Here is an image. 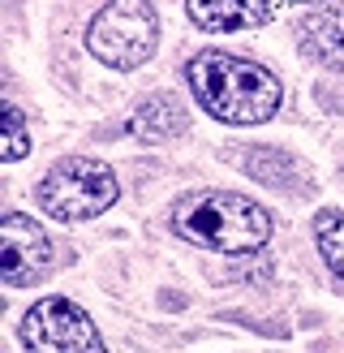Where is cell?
I'll return each instance as SVG.
<instances>
[{
    "label": "cell",
    "mask_w": 344,
    "mask_h": 353,
    "mask_svg": "<svg viewBox=\"0 0 344 353\" xmlns=\"http://www.w3.org/2000/svg\"><path fill=\"white\" fill-rule=\"evenodd\" d=\"M189 91L211 117L228 125H258L280 108V82L263 65L233 52H202L189 61Z\"/></svg>",
    "instance_id": "1"
},
{
    "label": "cell",
    "mask_w": 344,
    "mask_h": 353,
    "mask_svg": "<svg viewBox=\"0 0 344 353\" xmlns=\"http://www.w3.org/2000/svg\"><path fill=\"white\" fill-rule=\"evenodd\" d=\"M172 233L219 254H254L271 241V216L263 203L241 194H194L172 211Z\"/></svg>",
    "instance_id": "2"
},
{
    "label": "cell",
    "mask_w": 344,
    "mask_h": 353,
    "mask_svg": "<svg viewBox=\"0 0 344 353\" xmlns=\"http://www.w3.org/2000/svg\"><path fill=\"white\" fill-rule=\"evenodd\" d=\"M155 39H160V17L151 0H112L95 13L86 30L91 52L112 69H138L142 61H151Z\"/></svg>",
    "instance_id": "3"
},
{
    "label": "cell",
    "mask_w": 344,
    "mask_h": 353,
    "mask_svg": "<svg viewBox=\"0 0 344 353\" xmlns=\"http://www.w3.org/2000/svg\"><path fill=\"white\" fill-rule=\"evenodd\" d=\"M116 203V176L95 160H61L39 181V207L52 220H95Z\"/></svg>",
    "instance_id": "4"
},
{
    "label": "cell",
    "mask_w": 344,
    "mask_h": 353,
    "mask_svg": "<svg viewBox=\"0 0 344 353\" xmlns=\"http://www.w3.org/2000/svg\"><path fill=\"white\" fill-rule=\"evenodd\" d=\"M22 341L30 353H108L86 310L69 297H43L22 319Z\"/></svg>",
    "instance_id": "5"
},
{
    "label": "cell",
    "mask_w": 344,
    "mask_h": 353,
    "mask_svg": "<svg viewBox=\"0 0 344 353\" xmlns=\"http://www.w3.org/2000/svg\"><path fill=\"white\" fill-rule=\"evenodd\" d=\"M52 263V241L39 224L22 211H9L0 220V268H5L9 285H30L34 276H43Z\"/></svg>",
    "instance_id": "6"
},
{
    "label": "cell",
    "mask_w": 344,
    "mask_h": 353,
    "mask_svg": "<svg viewBox=\"0 0 344 353\" xmlns=\"http://www.w3.org/2000/svg\"><path fill=\"white\" fill-rule=\"evenodd\" d=\"M189 17L211 30V34H228V30H250L271 22V0H189Z\"/></svg>",
    "instance_id": "7"
},
{
    "label": "cell",
    "mask_w": 344,
    "mask_h": 353,
    "mask_svg": "<svg viewBox=\"0 0 344 353\" xmlns=\"http://www.w3.org/2000/svg\"><path fill=\"white\" fill-rule=\"evenodd\" d=\"M297 34H301V48L314 61H323L327 69H344V5L301 17Z\"/></svg>",
    "instance_id": "8"
},
{
    "label": "cell",
    "mask_w": 344,
    "mask_h": 353,
    "mask_svg": "<svg viewBox=\"0 0 344 353\" xmlns=\"http://www.w3.org/2000/svg\"><path fill=\"white\" fill-rule=\"evenodd\" d=\"M185 130H189V117H185L177 95H151L129 117V134H138L142 143H164V138L185 134Z\"/></svg>",
    "instance_id": "9"
},
{
    "label": "cell",
    "mask_w": 344,
    "mask_h": 353,
    "mask_svg": "<svg viewBox=\"0 0 344 353\" xmlns=\"http://www.w3.org/2000/svg\"><path fill=\"white\" fill-rule=\"evenodd\" d=\"M314 241H319V254L327 259V268L336 276H344V211H319Z\"/></svg>",
    "instance_id": "10"
},
{
    "label": "cell",
    "mask_w": 344,
    "mask_h": 353,
    "mask_svg": "<svg viewBox=\"0 0 344 353\" xmlns=\"http://www.w3.org/2000/svg\"><path fill=\"white\" fill-rule=\"evenodd\" d=\"M246 168H250V176H258L263 185H288V176H280V172H292V176H297V164H292L284 151H271V147L250 151V155H246Z\"/></svg>",
    "instance_id": "11"
},
{
    "label": "cell",
    "mask_w": 344,
    "mask_h": 353,
    "mask_svg": "<svg viewBox=\"0 0 344 353\" xmlns=\"http://www.w3.org/2000/svg\"><path fill=\"white\" fill-rule=\"evenodd\" d=\"M30 151V134H26V117L22 108H13V103H5V147H0V155L13 164L22 160V155Z\"/></svg>",
    "instance_id": "12"
}]
</instances>
